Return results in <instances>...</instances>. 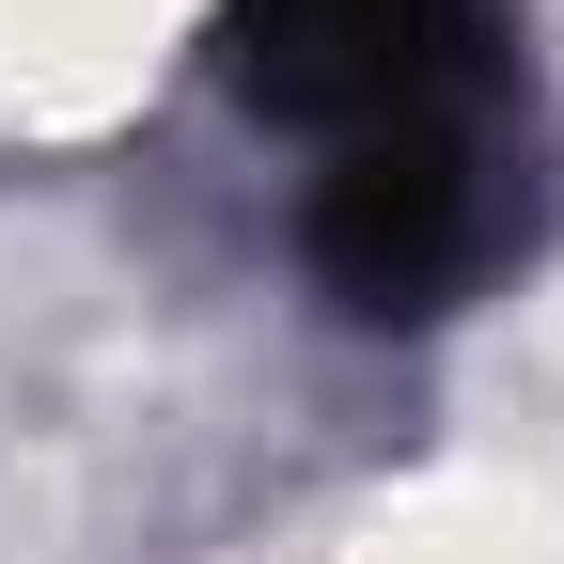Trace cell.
Here are the masks:
<instances>
[{"label": "cell", "instance_id": "1", "mask_svg": "<svg viewBox=\"0 0 564 564\" xmlns=\"http://www.w3.org/2000/svg\"><path fill=\"white\" fill-rule=\"evenodd\" d=\"M236 0H0V188H95L158 141Z\"/></svg>", "mask_w": 564, "mask_h": 564}, {"label": "cell", "instance_id": "2", "mask_svg": "<svg viewBox=\"0 0 564 564\" xmlns=\"http://www.w3.org/2000/svg\"><path fill=\"white\" fill-rule=\"evenodd\" d=\"M282 564H564V470L518 455V440L440 423V440L345 470Z\"/></svg>", "mask_w": 564, "mask_h": 564}]
</instances>
